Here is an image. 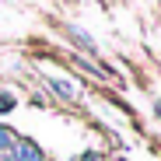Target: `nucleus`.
Returning <instances> with one entry per match:
<instances>
[{
    "mask_svg": "<svg viewBox=\"0 0 161 161\" xmlns=\"http://www.w3.org/2000/svg\"><path fill=\"white\" fill-rule=\"evenodd\" d=\"M4 161H46V158L39 154V147H35V144H18V147H14V154H11V158H4Z\"/></svg>",
    "mask_w": 161,
    "mask_h": 161,
    "instance_id": "obj_1",
    "label": "nucleus"
},
{
    "mask_svg": "<svg viewBox=\"0 0 161 161\" xmlns=\"http://www.w3.org/2000/svg\"><path fill=\"white\" fill-rule=\"evenodd\" d=\"M53 88H56L63 98H74V95H77V88H74V84H67V80H53Z\"/></svg>",
    "mask_w": 161,
    "mask_h": 161,
    "instance_id": "obj_2",
    "label": "nucleus"
},
{
    "mask_svg": "<svg viewBox=\"0 0 161 161\" xmlns=\"http://www.w3.org/2000/svg\"><path fill=\"white\" fill-rule=\"evenodd\" d=\"M4 147H11V133H7L4 126H0V151H4Z\"/></svg>",
    "mask_w": 161,
    "mask_h": 161,
    "instance_id": "obj_3",
    "label": "nucleus"
},
{
    "mask_svg": "<svg viewBox=\"0 0 161 161\" xmlns=\"http://www.w3.org/2000/svg\"><path fill=\"white\" fill-rule=\"evenodd\" d=\"M11 105H14V98H11V95H0V112H7Z\"/></svg>",
    "mask_w": 161,
    "mask_h": 161,
    "instance_id": "obj_4",
    "label": "nucleus"
},
{
    "mask_svg": "<svg viewBox=\"0 0 161 161\" xmlns=\"http://www.w3.org/2000/svg\"><path fill=\"white\" fill-rule=\"evenodd\" d=\"M77 161H102L98 154H84V158H77Z\"/></svg>",
    "mask_w": 161,
    "mask_h": 161,
    "instance_id": "obj_5",
    "label": "nucleus"
},
{
    "mask_svg": "<svg viewBox=\"0 0 161 161\" xmlns=\"http://www.w3.org/2000/svg\"><path fill=\"white\" fill-rule=\"evenodd\" d=\"M158 112H161V105H158Z\"/></svg>",
    "mask_w": 161,
    "mask_h": 161,
    "instance_id": "obj_6",
    "label": "nucleus"
}]
</instances>
